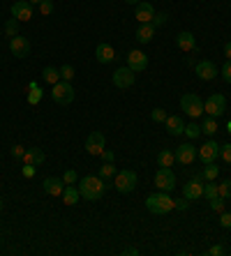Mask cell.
I'll return each mask as SVG.
<instances>
[{"instance_id":"36","label":"cell","mask_w":231,"mask_h":256,"mask_svg":"<svg viewBox=\"0 0 231 256\" xmlns=\"http://www.w3.org/2000/svg\"><path fill=\"white\" fill-rule=\"evenodd\" d=\"M217 189H220V196L222 199H231V180H222L217 185Z\"/></svg>"},{"instance_id":"4","label":"cell","mask_w":231,"mask_h":256,"mask_svg":"<svg viewBox=\"0 0 231 256\" xmlns=\"http://www.w3.org/2000/svg\"><path fill=\"white\" fill-rule=\"evenodd\" d=\"M114 187L120 192V194H130L137 189V173L132 169H123L116 173V180H114Z\"/></svg>"},{"instance_id":"18","label":"cell","mask_w":231,"mask_h":256,"mask_svg":"<svg viewBox=\"0 0 231 256\" xmlns=\"http://www.w3.org/2000/svg\"><path fill=\"white\" fill-rule=\"evenodd\" d=\"M95 58H97V62H102V65H109V62H114V60H116L114 46L107 44V42L97 44V49H95Z\"/></svg>"},{"instance_id":"45","label":"cell","mask_w":231,"mask_h":256,"mask_svg":"<svg viewBox=\"0 0 231 256\" xmlns=\"http://www.w3.org/2000/svg\"><path fill=\"white\" fill-rule=\"evenodd\" d=\"M220 224H222V228H231V212H222Z\"/></svg>"},{"instance_id":"30","label":"cell","mask_w":231,"mask_h":256,"mask_svg":"<svg viewBox=\"0 0 231 256\" xmlns=\"http://www.w3.org/2000/svg\"><path fill=\"white\" fill-rule=\"evenodd\" d=\"M203 196H206L208 201L220 196V189H217V185H213V180H208V185H203Z\"/></svg>"},{"instance_id":"24","label":"cell","mask_w":231,"mask_h":256,"mask_svg":"<svg viewBox=\"0 0 231 256\" xmlns=\"http://www.w3.org/2000/svg\"><path fill=\"white\" fill-rule=\"evenodd\" d=\"M79 187H74V185H67V187L62 189V203L65 205H77L79 203Z\"/></svg>"},{"instance_id":"25","label":"cell","mask_w":231,"mask_h":256,"mask_svg":"<svg viewBox=\"0 0 231 256\" xmlns=\"http://www.w3.org/2000/svg\"><path fill=\"white\" fill-rule=\"evenodd\" d=\"M42 81H44V83H51V85H56V83L60 81V69H56V67H44V69H42Z\"/></svg>"},{"instance_id":"14","label":"cell","mask_w":231,"mask_h":256,"mask_svg":"<svg viewBox=\"0 0 231 256\" xmlns=\"http://www.w3.org/2000/svg\"><path fill=\"white\" fill-rule=\"evenodd\" d=\"M9 51H12L14 58H26V56L30 53V42L26 37H21V35H16V37H12V42H9Z\"/></svg>"},{"instance_id":"31","label":"cell","mask_w":231,"mask_h":256,"mask_svg":"<svg viewBox=\"0 0 231 256\" xmlns=\"http://www.w3.org/2000/svg\"><path fill=\"white\" fill-rule=\"evenodd\" d=\"M185 136H190V139H197V136H201V125H197V122H190V125H185Z\"/></svg>"},{"instance_id":"27","label":"cell","mask_w":231,"mask_h":256,"mask_svg":"<svg viewBox=\"0 0 231 256\" xmlns=\"http://www.w3.org/2000/svg\"><path fill=\"white\" fill-rule=\"evenodd\" d=\"M176 162V152H171V150H160L157 152V164L160 166H171Z\"/></svg>"},{"instance_id":"3","label":"cell","mask_w":231,"mask_h":256,"mask_svg":"<svg viewBox=\"0 0 231 256\" xmlns=\"http://www.w3.org/2000/svg\"><path fill=\"white\" fill-rule=\"evenodd\" d=\"M51 99H54L56 104H60V106H65V104H72L74 102V88H72V83L69 81H58L51 88Z\"/></svg>"},{"instance_id":"7","label":"cell","mask_w":231,"mask_h":256,"mask_svg":"<svg viewBox=\"0 0 231 256\" xmlns=\"http://www.w3.org/2000/svg\"><path fill=\"white\" fill-rule=\"evenodd\" d=\"M111 81H114L116 88L127 90V88H132V85H134V81H137V72H134V69H130V67H120V69H116V72H114Z\"/></svg>"},{"instance_id":"38","label":"cell","mask_w":231,"mask_h":256,"mask_svg":"<svg viewBox=\"0 0 231 256\" xmlns=\"http://www.w3.org/2000/svg\"><path fill=\"white\" fill-rule=\"evenodd\" d=\"M220 157H222L227 164H231V143L220 145Z\"/></svg>"},{"instance_id":"17","label":"cell","mask_w":231,"mask_h":256,"mask_svg":"<svg viewBox=\"0 0 231 256\" xmlns=\"http://www.w3.org/2000/svg\"><path fill=\"white\" fill-rule=\"evenodd\" d=\"M197 159V148H194L192 143H183L176 148V162H180V164L190 166Z\"/></svg>"},{"instance_id":"29","label":"cell","mask_w":231,"mask_h":256,"mask_svg":"<svg viewBox=\"0 0 231 256\" xmlns=\"http://www.w3.org/2000/svg\"><path fill=\"white\" fill-rule=\"evenodd\" d=\"M215 132H217V120H215V118H210V115H208L206 120H203V125H201V134L213 136Z\"/></svg>"},{"instance_id":"40","label":"cell","mask_w":231,"mask_h":256,"mask_svg":"<svg viewBox=\"0 0 231 256\" xmlns=\"http://www.w3.org/2000/svg\"><path fill=\"white\" fill-rule=\"evenodd\" d=\"M220 76L224 79V83H231V60L224 62V67H222V72H220Z\"/></svg>"},{"instance_id":"44","label":"cell","mask_w":231,"mask_h":256,"mask_svg":"<svg viewBox=\"0 0 231 256\" xmlns=\"http://www.w3.org/2000/svg\"><path fill=\"white\" fill-rule=\"evenodd\" d=\"M224 254H227V249H224L222 245H215V247L208 249V256H224Z\"/></svg>"},{"instance_id":"48","label":"cell","mask_w":231,"mask_h":256,"mask_svg":"<svg viewBox=\"0 0 231 256\" xmlns=\"http://www.w3.org/2000/svg\"><path fill=\"white\" fill-rule=\"evenodd\" d=\"M23 175H26V178H32V175H35V166L26 164V166H23Z\"/></svg>"},{"instance_id":"43","label":"cell","mask_w":231,"mask_h":256,"mask_svg":"<svg viewBox=\"0 0 231 256\" xmlns=\"http://www.w3.org/2000/svg\"><path fill=\"white\" fill-rule=\"evenodd\" d=\"M187 205H190V201H187L185 196H180V199L173 201V208H176V210H187Z\"/></svg>"},{"instance_id":"21","label":"cell","mask_w":231,"mask_h":256,"mask_svg":"<svg viewBox=\"0 0 231 256\" xmlns=\"http://www.w3.org/2000/svg\"><path fill=\"white\" fill-rule=\"evenodd\" d=\"M44 150L42 148H30V150H26V155H23V164H32V166H42L44 164Z\"/></svg>"},{"instance_id":"41","label":"cell","mask_w":231,"mask_h":256,"mask_svg":"<svg viewBox=\"0 0 231 256\" xmlns=\"http://www.w3.org/2000/svg\"><path fill=\"white\" fill-rule=\"evenodd\" d=\"M167 19H169V14H167V12H160V14H157V12H155L153 26H155V28H157V26H164V23H167Z\"/></svg>"},{"instance_id":"9","label":"cell","mask_w":231,"mask_h":256,"mask_svg":"<svg viewBox=\"0 0 231 256\" xmlns=\"http://www.w3.org/2000/svg\"><path fill=\"white\" fill-rule=\"evenodd\" d=\"M183 196L187 201H197L203 196V175H197L192 180H187V185L183 187Z\"/></svg>"},{"instance_id":"28","label":"cell","mask_w":231,"mask_h":256,"mask_svg":"<svg viewBox=\"0 0 231 256\" xmlns=\"http://www.w3.org/2000/svg\"><path fill=\"white\" fill-rule=\"evenodd\" d=\"M102 180H109V178H116V164L114 162H104L100 166V173H97Z\"/></svg>"},{"instance_id":"52","label":"cell","mask_w":231,"mask_h":256,"mask_svg":"<svg viewBox=\"0 0 231 256\" xmlns=\"http://www.w3.org/2000/svg\"><path fill=\"white\" fill-rule=\"evenodd\" d=\"M28 2H30V5H39V2H42V0H28Z\"/></svg>"},{"instance_id":"6","label":"cell","mask_w":231,"mask_h":256,"mask_svg":"<svg viewBox=\"0 0 231 256\" xmlns=\"http://www.w3.org/2000/svg\"><path fill=\"white\" fill-rule=\"evenodd\" d=\"M203 111H206L210 118H220V115H224V113H227V97L220 95V92L210 95V97L203 102Z\"/></svg>"},{"instance_id":"32","label":"cell","mask_w":231,"mask_h":256,"mask_svg":"<svg viewBox=\"0 0 231 256\" xmlns=\"http://www.w3.org/2000/svg\"><path fill=\"white\" fill-rule=\"evenodd\" d=\"M217 173H220V169L215 166V162L206 164V169H203V178H206V180H215Z\"/></svg>"},{"instance_id":"16","label":"cell","mask_w":231,"mask_h":256,"mask_svg":"<svg viewBox=\"0 0 231 256\" xmlns=\"http://www.w3.org/2000/svg\"><path fill=\"white\" fill-rule=\"evenodd\" d=\"M134 16H137L139 23H153V19H155L153 5H150V2H146V0H139L137 9H134Z\"/></svg>"},{"instance_id":"47","label":"cell","mask_w":231,"mask_h":256,"mask_svg":"<svg viewBox=\"0 0 231 256\" xmlns=\"http://www.w3.org/2000/svg\"><path fill=\"white\" fill-rule=\"evenodd\" d=\"M12 155H14V157H19V159H23V155H26L23 145H14V148H12Z\"/></svg>"},{"instance_id":"46","label":"cell","mask_w":231,"mask_h":256,"mask_svg":"<svg viewBox=\"0 0 231 256\" xmlns=\"http://www.w3.org/2000/svg\"><path fill=\"white\" fill-rule=\"evenodd\" d=\"M104 162H116V152L114 150H102V155H100Z\"/></svg>"},{"instance_id":"54","label":"cell","mask_w":231,"mask_h":256,"mask_svg":"<svg viewBox=\"0 0 231 256\" xmlns=\"http://www.w3.org/2000/svg\"><path fill=\"white\" fill-rule=\"evenodd\" d=\"M0 212H2V201H0Z\"/></svg>"},{"instance_id":"22","label":"cell","mask_w":231,"mask_h":256,"mask_svg":"<svg viewBox=\"0 0 231 256\" xmlns=\"http://www.w3.org/2000/svg\"><path fill=\"white\" fill-rule=\"evenodd\" d=\"M155 37V26L153 23H141L137 28V42L139 44H148Z\"/></svg>"},{"instance_id":"10","label":"cell","mask_w":231,"mask_h":256,"mask_svg":"<svg viewBox=\"0 0 231 256\" xmlns=\"http://www.w3.org/2000/svg\"><path fill=\"white\" fill-rule=\"evenodd\" d=\"M197 157H199L203 164L215 162V159L220 157V143H217V141H206V143H203L199 150H197Z\"/></svg>"},{"instance_id":"34","label":"cell","mask_w":231,"mask_h":256,"mask_svg":"<svg viewBox=\"0 0 231 256\" xmlns=\"http://www.w3.org/2000/svg\"><path fill=\"white\" fill-rule=\"evenodd\" d=\"M37 7H39V14H42V16L54 14V0H42Z\"/></svg>"},{"instance_id":"15","label":"cell","mask_w":231,"mask_h":256,"mask_svg":"<svg viewBox=\"0 0 231 256\" xmlns=\"http://www.w3.org/2000/svg\"><path fill=\"white\" fill-rule=\"evenodd\" d=\"M194 72H197V76H199L201 81H213L220 72H217V67L213 65L210 60H201L194 65Z\"/></svg>"},{"instance_id":"42","label":"cell","mask_w":231,"mask_h":256,"mask_svg":"<svg viewBox=\"0 0 231 256\" xmlns=\"http://www.w3.org/2000/svg\"><path fill=\"white\" fill-rule=\"evenodd\" d=\"M153 120L155 122H164L167 120V111H164V109H153Z\"/></svg>"},{"instance_id":"53","label":"cell","mask_w":231,"mask_h":256,"mask_svg":"<svg viewBox=\"0 0 231 256\" xmlns=\"http://www.w3.org/2000/svg\"><path fill=\"white\" fill-rule=\"evenodd\" d=\"M227 129H229V134H231V122H229V127H227Z\"/></svg>"},{"instance_id":"51","label":"cell","mask_w":231,"mask_h":256,"mask_svg":"<svg viewBox=\"0 0 231 256\" xmlns=\"http://www.w3.org/2000/svg\"><path fill=\"white\" fill-rule=\"evenodd\" d=\"M125 2H127V5H137L139 0H125Z\"/></svg>"},{"instance_id":"37","label":"cell","mask_w":231,"mask_h":256,"mask_svg":"<svg viewBox=\"0 0 231 256\" xmlns=\"http://www.w3.org/2000/svg\"><path fill=\"white\" fill-rule=\"evenodd\" d=\"M62 182H65V185H77V182H79L77 171H72V169L65 171V173H62Z\"/></svg>"},{"instance_id":"50","label":"cell","mask_w":231,"mask_h":256,"mask_svg":"<svg viewBox=\"0 0 231 256\" xmlns=\"http://www.w3.org/2000/svg\"><path fill=\"white\" fill-rule=\"evenodd\" d=\"M123 254H134V256H137V254H139V249H137V247H127V249L123 252Z\"/></svg>"},{"instance_id":"13","label":"cell","mask_w":231,"mask_h":256,"mask_svg":"<svg viewBox=\"0 0 231 256\" xmlns=\"http://www.w3.org/2000/svg\"><path fill=\"white\" fill-rule=\"evenodd\" d=\"M12 16H14L16 21H30L32 19V5L28 0H16L14 5H12Z\"/></svg>"},{"instance_id":"2","label":"cell","mask_w":231,"mask_h":256,"mask_svg":"<svg viewBox=\"0 0 231 256\" xmlns=\"http://www.w3.org/2000/svg\"><path fill=\"white\" fill-rule=\"evenodd\" d=\"M146 208L153 215H167V212L173 210V199H171L167 192H160V194H150L146 199Z\"/></svg>"},{"instance_id":"8","label":"cell","mask_w":231,"mask_h":256,"mask_svg":"<svg viewBox=\"0 0 231 256\" xmlns=\"http://www.w3.org/2000/svg\"><path fill=\"white\" fill-rule=\"evenodd\" d=\"M155 185L162 189V192H171L176 187V175L171 171V166H160L157 173H155Z\"/></svg>"},{"instance_id":"12","label":"cell","mask_w":231,"mask_h":256,"mask_svg":"<svg viewBox=\"0 0 231 256\" xmlns=\"http://www.w3.org/2000/svg\"><path fill=\"white\" fill-rule=\"evenodd\" d=\"M127 67L134 69V72H144L148 67V56L144 51H139V49H132L127 53Z\"/></svg>"},{"instance_id":"19","label":"cell","mask_w":231,"mask_h":256,"mask_svg":"<svg viewBox=\"0 0 231 256\" xmlns=\"http://www.w3.org/2000/svg\"><path fill=\"white\" fill-rule=\"evenodd\" d=\"M176 44H178V49H180V51H185V53H190V51H194V49H197L194 35H192V32H187V30L178 32V35H176Z\"/></svg>"},{"instance_id":"26","label":"cell","mask_w":231,"mask_h":256,"mask_svg":"<svg viewBox=\"0 0 231 256\" xmlns=\"http://www.w3.org/2000/svg\"><path fill=\"white\" fill-rule=\"evenodd\" d=\"M28 104H39V99H42V90H39V83L37 81H30L28 83Z\"/></svg>"},{"instance_id":"11","label":"cell","mask_w":231,"mask_h":256,"mask_svg":"<svg viewBox=\"0 0 231 256\" xmlns=\"http://www.w3.org/2000/svg\"><path fill=\"white\" fill-rule=\"evenodd\" d=\"M104 134L102 132H90L88 134V139H86V152L88 155H102V150H104Z\"/></svg>"},{"instance_id":"1","label":"cell","mask_w":231,"mask_h":256,"mask_svg":"<svg viewBox=\"0 0 231 256\" xmlns=\"http://www.w3.org/2000/svg\"><path fill=\"white\" fill-rule=\"evenodd\" d=\"M104 189H107V182L102 180L100 175H86V178L79 180V194L86 201H97V199H102Z\"/></svg>"},{"instance_id":"33","label":"cell","mask_w":231,"mask_h":256,"mask_svg":"<svg viewBox=\"0 0 231 256\" xmlns=\"http://www.w3.org/2000/svg\"><path fill=\"white\" fill-rule=\"evenodd\" d=\"M19 23L21 21H16V19H9V21L5 23V32H7L9 37H16V35H19Z\"/></svg>"},{"instance_id":"5","label":"cell","mask_w":231,"mask_h":256,"mask_svg":"<svg viewBox=\"0 0 231 256\" xmlns=\"http://www.w3.org/2000/svg\"><path fill=\"white\" fill-rule=\"evenodd\" d=\"M180 109H183L185 115H190V118H199L201 113H203V102H201L199 95L187 92V95L180 97Z\"/></svg>"},{"instance_id":"20","label":"cell","mask_w":231,"mask_h":256,"mask_svg":"<svg viewBox=\"0 0 231 256\" xmlns=\"http://www.w3.org/2000/svg\"><path fill=\"white\" fill-rule=\"evenodd\" d=\"M42 187H44V192H46L49 196H62L65 182H62L60 178H46V180L42 182Z\"/></svg>"},{"instance_id":"23","label":"cell","mask_w":231,"mask_h":256,"mask_svg":"<svg viewBox=\"0 0 231 256\" xmlns=\"http://www.w3.org/2000/svg\"><path fill=\"white\" fill-rule=\"evenodd\" d=\"M167 132H169L171 136H180L185 132V122L183 118H178V115H167Z\"/></svg>"},{"instance_id":"35","label":"cell","mask_w":231,"mask_h":256,"mask_svg":"<svg viewBox=\"0 0 231 256\" xmlns=\"http://www.w3.org/2000/svg\"><path fill=\"white\" fill-rule=\"evenodd\" d=\"M74 74H77V72H74L72 65H62V67H60V79H62V81H72Z\"/></svg>"},{"instance_id":"39","label":"cell","mask_w":231,"mask_h":256,"mask_svg":"<svg viewBox=\"0 0 231 256\" xmlns=\"http://www.w3.org/2000/svg\"><path fill=\"white\" fill-rule=\"evenodd\" d=\"M210 208L215 212H222L224 210V199L222 196H215V199H210Z\"/></svg>"},{"instance_id":"49","label":"cell","mask_w":231,"mask_h":256,"mask_svg":"<svg viewBox=\"0 0 231 256\" xmlns=\"http://www.w3.org/2000/svg\"><path fill=\"white\" fill-rule=\"evenodd\" d=\"M224 58H227V60H231V42H227V44H224Z\"/></svg>"}]
</instances>
